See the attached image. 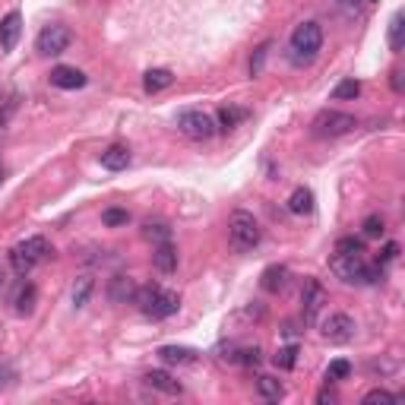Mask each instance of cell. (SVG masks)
Returning <instances> with one entry per match:
<instances>
[{
	"label": "cell",
	"instance_id": "27",
	"mask_svg": "<svg viewBox=\"0 0 405 405\" xmlns=\"http://www.w3.org/2000/svg\"><path fill=\"white\" fill-rule=\"evenodd\" d=\"M389 48L402 51V10H396L389 19Z\"/></svg>",
	"mask_w": 405,
	"mask_h": 405
},
{
	"label": "cell",
	"instance_id": "14",
	"mask_svg": "<svg viewBox=\"0 0 405 405\" xmlns=\"http://www.w3.org/2000/svg\"><path fill=\"white\" fill-rule=\"evenodd\" d=\"M133 295H137V282H133L130 275H114L111 288H108V298L124 304V301H133Z\"/></svg>",
	"mask_w": 405,
	"mask_h": 405
},
{
	"label": "cell",
	"instance_id": "11",
	"mask_svg": "<svg viewBox=\"0 0 405 405\" xmlns=\"http://www.w3.org/2000/svg\"><path fill=\"white\" fill-rule=\"evenodd\" d=\"M323 285L316 279H307L304 282V292H301V310H304V320H314L316 316V310H320V304H323Z\"/></svg>",
	"mask_w": 405,
	"mask_h": 405
},
{
	"label": "cell",
	"instance_id": "32",
	"mask_svg": "<svg viewBox=\"0 0 405 405\" xmlns=\"http://www.w3.org/2000/svg\"><path fill=\"white\" fill-rule=\"evenodd\" d=\"M143 238L146 241H159V244H161V241H171V232H168L165 225H152V222H149L146 232H143Z\"/></svg>",
	"mask_w": 405,
	"mask_h": 405
},
{
	"label": "cell",
	"instance_id": "20",
	"mask_svg": "<svg viewBox=\"0 0 405 405\" xmlns=\"http://www.w3.org/2000/svg\"><path fill=\"white\" fill-rule=\"evenodd\" d=\"M171 83H174L171 70H149V73H146V76H143V89L149 92V96H152V92L168 89V86H171Z\"/></svg>",
	"mask_w": 405,
	"mask_h": 405
},
{
	"label": "cell",
	"instance_id": "21",
	"mask_svg": "<svg viewBox=\"0 0 405 405\" xmlns=\"http://www.w3.org/2000/svg\"><path fill=\"white\" fill-rule=\"evenodd\" d=\"M35 301H38L35 285H32V282H25V285L16 292V314H32V310H35Z\"/></svg>",
	"mask_w": 405,
	"mask_h": 405
},
{
	"label": "cell",
	"instance_id": "29",
	"mask_svg": "<svg viewBox=\"0 0 405 405\" xmlns=\"http://www.w3.org/2000/svg\"><path fill=\"white\" fill-rule=\"evenodd\" d=\"M361 228H364V238H383V232H387V222H383L380 215H367Z\"/></svg>",
	"mask_w": 405,
	"mask_h": 405
},
{
	"label": "cell",
	"instance_id": "34",
	"mask_svg": "<svg viewBox=\"0 0 405 405\" xmlns=\"http://www.w3.org/2000/svg\"><path fill=\"white\" fill-rule=\"evenodd\" d=\"M238 361H241V364H256V361H260V348H256V346H253V348H244Z\"/></svg>",
	"mask_w": 405,
	"mask_h": 405
},
{
	"label": "cell",
	"instance_id": "25",
	"mask_svg": "<svg viewBox=\"0 0 405 405\" xmlns=\"http://www.w3.org/2000/svg\"><path fill=\"white\" fill-rule=\"evenodd\" d=\"M273 361H275V367H282V370H292L295 364H298V346H285V348H279Z\"/></svg>",
	"mask_w": 405,
	"mask_h": 405
},
{
	"label": "cell",
	"instance_id": "19",
	"mask_svg": "<svg viewBox=\"0 0 405 405\" xmlns=\"http://www.w3.org/2000/svg\"><path fill=\"white\" fill-rule=\"evenodd\" d=\"M288 209H292L295 215H310L314 212V193H310L307 187H298V190L288 197Z\"/></svg>",
	"mask_w": 405,
	"mask_h": 405
},
{
	"label": "cell",
	"instance_id": "16",
	"mask_svg": "<svg viewBox=\"0 0 405 405\" xmlns=\"http://www.w3.org/2000/svg\"><path fill=\"white\" fill-rule=\"evenodd\" d=\"M101 165H105L108 171H124V168L130 165V149H127V146H108V149L101 152Z\"/></svg>",
	"mask_w": 405,
	"mask_h": 405
},
{
	"label": "cell",
	"instance_id": "22",
	"mask_svg": "<svg viewBox=\"0 0 405 405\" xmlns=\"http://www.w3.org/2000/svg\"><path fill=\"white\" fill-rule=\"evenodd\" d=\"M244 118H247L244 108L228 105V108H222V111H219V124H215V127H219V130H234V127H238Z\"/></svg>",
	"mask_w": 405,
	"mask_h": 405
},
{
	"label": "cell",
	"instance_id": "33",
	"mask_svg": "<svg viewBox=\"0 0 405 405\" xmlns=\"http://www.w3.org/2000/svg\"><path fill=\"white\" fill-rule=\"evenodd\" d=\"M374 402H399L393 393H387V389H370L367 396H364V405H374Z\"/></svg>",
	"mask_w": 405,
	"mask_h": 405
},
{
	"label": "cell",
	"instance_id": "6",
	"mask_svg": "<svg viewBox=\"0 0 405 405\" xmlns=\"http://www.w3.org/2000/svg\"><path fill=\"white\" fill-rule=\"evenodd\" d=\"M70 42H73V32L67 29L64 23H51V25H45V29L38 32L35 51L42 54V57H57V54H64L67 48H70Z\"/></svg>",
	"mask_w": 405,
	"mask_h": 405
},
{
	"label": "cell",
	"instance_id": "28",
	"mask_svg": "<svg viewBox=\"0 0 405 405\" xmlns=\"http://www.w3.org/2000/svg\"><path fill=\"white\" fill-rule=\"evenodd\" d=\"M101 222H105L108 228H118V225H127V222H130V212H127V209H105V212H101Z\"/></svg>",
	"mask_w": 405,
	"mask_h": 405
},
{
	"label": "cell",
	"instance_id": "23",
	"mask_svg": "<svg viewBox=\"0 0 405 405\" xmlns=\"http://www.w3.org/2000/svg\"><path fill=\"white\" fill-rule=\"evenodd\" d=\"M256 389H260V396L269 402H279L282 396H285V389H282V383L275 380V377H260V380H256Z\"/></svg>",
	"mask_w": 405,
	"mask_h": 405
},
{
	"label": "cell",
	"instance_id": "30",
	"mask_svg": "<svg viewBox=\"0 0 405 405\" xmlns=\"http://www.w3.org/2000/svg\"><path fill=\"white\" fill-rule=\"evenodd\" d=\"M348 374H352V364L342 361V358H339V361H333V364L326 367V380H346Z\"/></svg>",
	"mask_w": 405,
	"mask_h": 405
},
{
	"label": "cell",
	"instance_id": "7",
	"mask_svg": "<svg viewBox=\"0 0 405 405\" xmlns=\"http://www.w3.org/2000/svg\"><path fill=\"white\" fill-rule=\"evenodd\" d=\"M310 130H314V137H342V133L355 130V118L352 114H342V111L326 108V111H320L314 118Z\"/></svg>",
	"mask_w": 405,
	"mask_h": 405
},
{
	"label": "cell",
	"instance_id": "37",
	"mask_svg": "<svg viewBox=\"0 0 405 405\" xmlns=\"http://www.w3.org/2000/svg\"><path fill=\"white\" fill-rule=\"evenodd\" d=\"M393 89L402 92V73H399V70H393Z\"/></svg>",
	"mask_w": 405,
	"mask_h": 405
},
{
	"label": "cell",
	"instance_id": "13",
	"mask_svg": "<svg viewBox=\"0 0 405 405\" xmlns=\"http://www.w3.org/2000/svg\"><path fill=\"white\" fill-rule=\"evenodd\" d=\"M152 266L159 269V273H165V275L178 269V251L171 247V241H161V244L152 251Z\"/></svg>",
	"mask_w": 405,
	"mask_h": 405
},
{
	"label": "cell",
	"instance_id": "36",
	"mask_svg": "<svg viewBox=\"0 0 405 405\" xmlns=\"http://www.w3.org/2000/svg\"><path fill=\"white\" fill-rule=\"evenodd\" d=\"M316 402H320V405L333 402V389H320V396H316Z\"/></svg>",
	"mask_w": 405,
	"mask_h": 405
},
{
	"label": "cell",
	"instance_id": "10",
	"mask_svg": "<svg viewBox=\"0 0 405 405\" xmlns=\"http://www.w3.org/2000/svg\"><path fill=\"white\" fill-rule=\"evenodd\" d=\"M19 32H23V16H19V10H10L4 19H0V48L4 51L16 48Z\"/></svg>",
	"mask_w": 405,
	"mask_h": 405
},
{
	"label": "cell",
	"instance_id": "8",
	"mask_svg": "<svg viewBox=\"0 0 405 405\" xmlns=\"http://www.w3.org/2000/svg\"><path fill=\"white\" fill-rule=\"evenodd\" d=\"M178 130L190 139H209L219 127H215V120L209 118L206 111H181L178 114Z\"/></svg>",
	"mask_w": 405,
	"mask_h": 405
},
{
	"label": "cell",
	"instance_id": "15",
	"mask_svg": "<svg viewBox=\"0 0 405 405\" xmlns=\"http://www.w3.org/2000/svg\"><path fill=\"white\" fill-rule=\"evenodd\" d=\"M260 285H263V292H269V295H275V292H282V288L288 285V266H269L266 273H263V279H260Z\"/></svg>",
	"mask_w": 405,
	"mask_h": 405
},
{
	"label": "cell",
	"instance_id": "2",
	"mask_svg": "<svg viewBox=\"0 0 405 405\" xmlns=\"http://www.w3.org/2000/svg\"><path fill=\"white\" fill-rule=\"evenodd\" d=\"M333 273L339 275V279H346V282H355V285H367V282L383 279L380 263H377V266H367V263L361 260V253H355V256L336 253L333 256Z\"/></svg>",
	"mask_w": 405,
	"mask_h": 405
},
{
	"label": "cell",
	"instance_id": "5",
	"mask_svg": "<svg viewBox=\"0 0 405 405\" xmlns=\"http://www.w3.org/2000/svg\"><path fill=\"white\" fill-rule=\"evenodd\" d=\"M48 253H51L48 241H45L42 234H35V238H25V241H19V244L13 247V251H10V263H13V269H16L19 275H25L29 269H35Z\"/></svg>",
	"mask_w": 405,
	"mask_h": 405
},
{
	"label": "cell",
	"instance_id": "26",
	"mask_svg": "<svg viewBox=\"0 0 405 405\" xmlns=\"http://www.w3.org/2000/svg\"><path fill=\"white\" fill-rule=\"evenodd\" d=\"M89 292H92V279L89 275H83V279H76V285H73V307H83L86 301H89Z\"/></svg>",
	"mask_w": 405,
	"mask_h": 405
},
{
	"label": "cell",
	"instance_id": "1",
	"mask_svg": "<svg viewBox=\"0 0 405 405\" xmlns=\"http://www.w3.org/2000/svg\"><path fill=\"white\" fill-rule=\"evenodd\" d=\"M133 304H137V307L143 310L149 320H165V316L178 314L181 298H178L174 292H165V288H159V285H146V288H137V295H133Z\"/></svg>",
	"mask_w": 405,
	"mask_h": 405
},
{
	"label": "cell",
	"instance_id": "35",
	"mask_svg": "<svg viewBox=\"0 0 405 405\" xmlns=\"http://www.w3.org/2000/svg\"><path fill=\"white\" fill-rule=\"evenodd\" d=\"M396 253H399V244H387V247H383V253H380V260H377V263H389V260H396Z\"/></svg>",
	"mask_w": 405,
	"mask_h": 405
},
{
	"label": "cell",
	"instance_id": "39",
	"mask_svg": "<svg viewBox=\"0 0 405 405\" xmlns=\"http://www.w3.org/2000/svg\"><path fill=\"white\" fill-rule=\"evenodd\" d=\"M0 282H4V269H0Z\"/></svg>",
	"mask_w": 405,
	"mask_h": 405
},
{
	"label": "cell",
	"instance_id": "24",
	"mask_svg": "<svg viewBox=\"0 0 405 405\" xmlns=\"http://www.w3.org/2000/svg\"><path fill=\"white\" fill-rule=\"evenodd\" d=\"M358 96H361V83L352 76V79H342V83L333 89V96H329V98H333V101H352Z\"/></svg>",
	"mask_w": 405,
	"mask_h": 405
},
{
	"label": "cell",
	"instance_id": "4",
	"mask_svg": "<svg viewBox=\"0 0 405 405\" xmlns=\"http://www.w3.org/2000/svg\"><path fill=\"white\" fill-rule=\"evenodd\" d=\"M323 45V29L316 23H301L292 32V60L295 64H310L320 54Z\"/></svg>",
	"mask_w": 405,
	"mask_h": 405
},
{
	"label": "cell",
	"instance_id": "12",
	"mask_svg": "<svg viewBox=\"0 0 405 405\" xmlns=\"http://www.w3.org/2000/svg\"><path fill=\"white\" fill-rule=\"evenodd\" d=\"M51 86H57V89H83L86 73L76 70V67H54L51 70Z\"/></svg>",
	"mask_w": 405,
	"mask_h": 405
},
{
	"label": "cell",
	"instance_id": "3",
	"mask_svg": "<svg viewBox=\"0 0 405 405\" xmlns=\"http://www.w3.org/2000/svg\"><path fill=\"white\" fill-rule=\"evenodd\" d=\"M228 241H232V247L238 253L253 251V247L260 244V225H256V219L251 212L234 209L232 219H228Z\"/></svg>",
	"mask_w": 405,
	"mask_h": 405
},
{
	"label": "cell",
	"instance_id": "38",
	"mask_svg": "<svg viewBox=\"0 0 405 405\" xmlns=\"http://www.w3.org/2000/svg\"><path fill=\"white\" fill-rule=\"evenodd\" d=\"M6 377H10V370H6V367H0V387H4V383H6Z\"/></svg>",
	"mask_w": 405,
	"mask_h": 405
},
{
	"label": "cell",
	"instance_id": "31",
	"mask_svg": "<svg viewBox=\"0 0 405 405\" xmlns=\"http://www.w3.org/2000/svg\"><path fill=\"white\" fill-rule=\"evenodd\" d=\"M361 251H364V244L358 238H339V244H336V253H346V256H355Z\"/></svg>",
	"mask_w": 405,
	"mask_h": 405
},
{
	"label": "cell",
	"instance_id": "17",
	"mask_svg": "<svg viewBox=\"0 0 405 405\" xmlns=\"http://www.w3.org/2000/svg\"><path fill=\"white\" fill-rule=\"evenodd\" d=\"M143 380L149 383L152 389H159V393H168V396H178L181 393V383L171 380V374H165V370H149Z\"/></svg>",
	"mask_w": 405,
	"mask_h": 405
},
{
	"label": "cell",
	"instance_id": "9",
	"mask_svg": "<svg viewBox=\"0 0 405 405\" xmlns=\"http://www.w3.org/2000/svg\"><path fill=\"white\" fill-rule=\"evenodd\" d=\"M355 336V320L348 314H329L323 320V339L333 342V346H342Z\"/></svg>",
	"mask_w": 405,
	"mask_h": 405
},
{
	"label": "cell",
	"instance_id": "18",
	"mask_svg": "<svg viewBox=\"0 0 405 405\" xmlns=\"http://www.w3.org/2000/svg\"><path fill=\"white\" fill-rule=\"evenodd\" d=\"M159 358L165 364H190L193 358H197V352H193V348H184V346H161Z\"/></svg>",
	"mask_w": 405,
	"mask_h": 405
}]
</instances>
